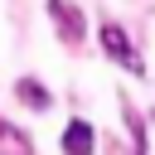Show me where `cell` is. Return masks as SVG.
Returning a JSON list of instances; mask_svg holds the SVG:
<instances>
[{"label": "cell", "instance_id": "6da1fadb", "mask_svg": "<svg viewBox=\"0 0 155 155\" xmlns=\"http://www.w3.org/2000/svg\"><path fill=\"white\" fill-rule=\"evenodd\" d=\"M48 19L58 24V34H63L68 44H78V39L87 34V24H82V10H78L73 0H48Z\"/></svg>", "mask_w": 155, "mask_h": 155}, {"label": "cell", "instance_id": "7a4b0ae2", "mask_svg": "<svg viewBox=\"0 0 155 155\" xmlns=\"http://www.w3.org/2000/svg\"><path fill=\"white\" fill-rule=\"evenodd\" d=\"M102 48H107V53H111V58H116L121 68H131V73L140 78V53H136V48L126 44V34H121V24H102Z\"/></svg>", "mask_w": 155, "mask_h": 155}, {"label": "cell", "instance_id": "3957f363", "mask_svg": "<svg viewBox=\"0 0 155 155\" xmlns=\"http://www.w3.org/2000/svg\"><path fill=\"white\" fill-rule=\"evenodd\" d=\"M63 155H92V126L78 116V121H68V131H63Z\"/></svg>", "mask_w": 155, "mask_h": 155}, {"label": "cell", "instance_id": "277c9868", "mask_svg": "<svg viewBox=\"0 0 155 155\" xmlns=\"http://www.w3.org/2000/svg\"><path fill=\"white\" fill-rule=\"evenodd\" d=\"M15 97H19L24 107H34V111H48V107H53V97H48V92H44V87H39L34 78H19V87H15Z\"/></svg>", "mask_w": 155, "mask_h": 155}, {"label": "cell", "instance_id": "5b68a950", "mask_svg": "<svg viewBox=\"0 0 155 155\" xmlns=\"http://www.w3.org/2000/svg\"><path fill=\"white\" fill-rule=\"evenodd\" d=\"M0 155H29V140L15 126H5V121H0Z\"/></svg>", "mask_w": 155, "mask_h": 155}]
</instances>
